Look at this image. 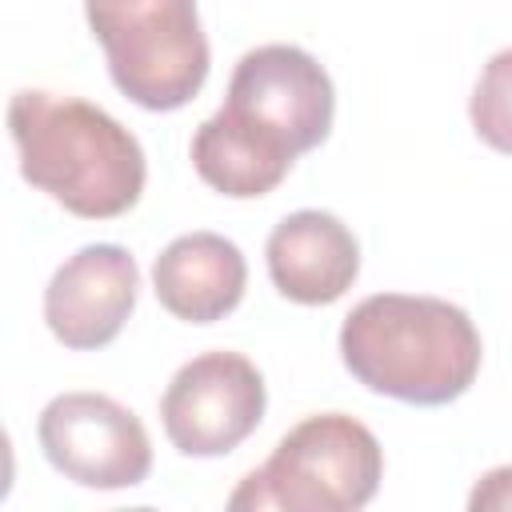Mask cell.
Here are the masks:
<instances>
[{
  "mask_svg": "<svg viewBox=\"0 0 512 512\" xmlns=\"http://www.w3.org/2000/svg\"><path fill=\"white\" fill-rule=\"evenodd\" d=\"M468 508L472 512H504V508H512V464L484 472L480 484L468 496Z\"/></svg>",
  "mask_w": 512,
  "mask_h": 512,
  "instance_id": "4fadbf2b",
  "label": "cell"
},
{
  "mask_svg": "<svg viewBox=\"0 0 512 512\" xmlns=\"http://www.w3.org/2000/svg\"><path fill=\"white\" fill-rule=\"evenodd\" d=\"M264 376L240 352L192 356L160 396L164 436L180 456H224L264 420Z\"/></svg>",
  "mask_w": 512,
  "mask_h": 512,
  "instance_id": "52a82bcc",
  "label": "cell"
},
{
  "mask_svg": "<svg viewBox=\"0 0 512 512\" xmlns=\"http://www.w3.org/2000/svg\"><path fill=\"white\" fill-rule=\"evenodd\" d=\"M292 156L312 152L332 132L336 92L316 56L296 44H260L240 56L220 104Z\"/></svg>",
  "mask_w": 512,
  "mask_h": 512,
  "instance_id": "5b68a950",
  "label": "cell"
},
{
  "mask_svg": "<svg viewBox=\"0 0 512 512\" xmlns=\"http://www.w3.org/2000/svg\"><path fill=\"white\" fill-rule=\"evenodd\" d=\"M340 360L368 392L436 408L472 388L480 332L440 296L376 292L344 316Z\"/></svg>",
  "mask_w": 512,
  "mask_h": 512,
  "instance_id": "7a4b0ae2",
  "label": "cell"
},
{
  "mask_svg": "<svg viewBox=\"0 0 512 512\" xmlns=\"http://www.w3.org/2000/svg\"><path fill=\"white\" fill-rule=\"evenodd\" d=\"M384 476L380 440L344 412L300 420L276 452L244 476L228 508H288V512H356Z\"/></svg>",
  "mask_w": 512,
  "mask_h": 512,
  "instance_id": "3957f363",
  "label": "cell"
},
{
  "mask_svg": "<svg viewBox=\"0 0 512 512\" xmlns=\"http://www.w3.org/2000/svg\"><path fill=\"white\" fill-rule=\"evenodd\" d=\"M248 284L244 252L220 232H188L176 236L152 264L156 300L188 324L224 320Z\"/></svg>",
  "mask_w": 512,
  "mask_h": 512,
  "instance_id": "30bf717a",
  "label": "cell"
},
{
  "mask_svg": "<svg viewBox=\"0 0 512 512\" xmlns=\"http://www.w3.org/2000/svg\"><path fill=\"white\" fill-rule=\"evenodd\" d=\"M140 268L120 244H84L44 288V320L64 348L88 352L120 336L136 308Z\"/></svg>",
  "mask_w": 512,
  "mask_h": 512,
  "instance_id": "ba28073f",
  "label": "cell"
},
{
  "mask_svg": "<svg viewBox=\"0 0 512 512\" xmlns=\"http://www.w3.org/2000/svg\"><path fill=\"white\" fill-rule=\"evenodd\" d=\"M292 164L296 156L288 148L272 144L224 108H216L192 136V168L208 188L232 200L268 196L292 172Z\"/></svg>",
  "mask_w": 512,
  "mask_h": 512,
  "instance_id": "8fae6325",
  "label": "cell"
},
{
  "mask_svg": "<svg viewBox=\"0 0 512 512\" xmlns=\"http://www.w3.org/2000/svg\"><path fill=\"white\" fill-rule=\"evenodd\" d=\"M264 256L276 292L296 304H332L352 288L360 272L356 236L348 232V224L320 208L284 216L272 228Z\"/></svg>",
  "mask_w": 512,
  "mask_h": 512,
  "instance_id": "9c48e42d",
  "label": "cell"
},
{
  "mask_svg": "<svg viewBox=\"0 0 512 512\" xmlns=\"http://www.w3.org/2000/svg\"><path fill=\"white\" fill-rule=\"evenodd\" d=\"M468 116H472L476 136L488 148L512 156V48L496 52L484 64V72H480V80L472 88Z\"/></svg>",
  "mask_w": 512,
  "mask_h": 512,
  "instance_id": "7c38bea8",
  "label": "cell"
},
{
  "mask_svg": "<svg viewBox=\"0 0 512 512\" xmlns=\"http://www.w3.org/2000/svg\"><path fill=\"white\" fill-rule=\"evenodd\" d=\"M112 84L148 112L184 108L208 80V36L196 0H84Z\"/></svg>",
  "mask_w": 512,
  "mask_h": 512,
  "instance_id": "277c9868",
  "label": "cell"
},
{
  "mask_svg": "<svg viewBox=\"0 0 512 512\" xmlns=\"http://www.w3.org/2000/svg\"><path fill=\"white\" fill-rule=\"evenodd\" d=\"M36 436L48 464L84 488H136L152 472V444L140 416L104 392L52 396Z\"/></svg>",
  "mask_w": 512,
  "mask_h": 512,
  "instance_id": "8992f818",
  "label": "cell"
},
{
  "mask_svg": "<svg viewBox=\"0 0 512 512\" xmlns=\"http://www.w3.org/2000/svg\"><path fill=\"white\" fill-rule=\"evenodd\" d=\"M20 176L84 220L124 216L144 192V148L104 108L24 88L8 104Z\"/></svg>",
  "mask_w": 512,
  "mask_h": 512,
  "instance_id": "6da1fadb",
  "label": "cell"
}]
</instances>
